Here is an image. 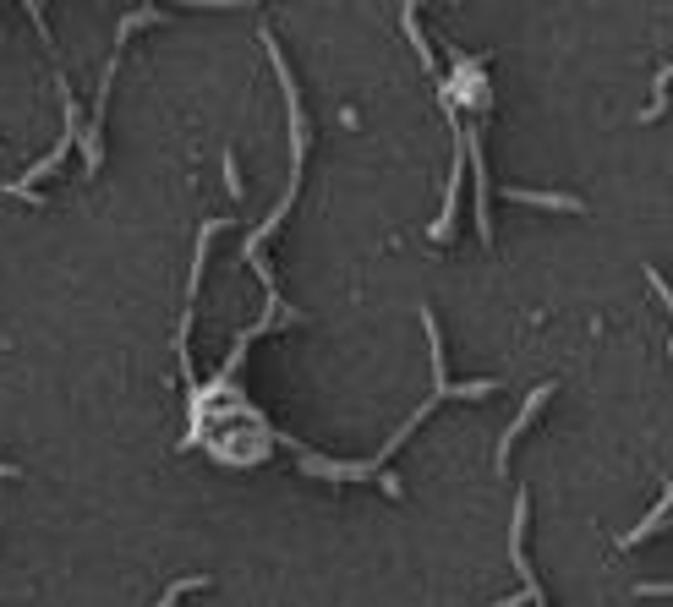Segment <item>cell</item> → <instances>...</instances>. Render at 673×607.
<instances>
[{"label":"cell","instance_id":"1","mask_svg":"<svg viewBox=\"0 0 673 607\" xmlns=\"http://www.w3.org/2000/svg\"><path fill=\"white\" fill-rule=\"evenodd\" d=\"M444 115H449V132H455V148H449V192H444V208H438V219L427 225V236H433V241H449V236H455L460 181H466V115H460L449 99H444Z\"/></svg>","mask_w":673,"mask_h":607},{"label":"cell","instance_id":"2","mask_svg":"<svg viewBox=\"0 0 673 607\" xmlns=\"http://www.w3.org/2000/svg\"><path fill=\"white\" fill-rule=\"evenodd\" d=\"M422 334H427V361H433V394H438V400H493L498 383H449V372H444V334H438L433 307H422Z\"/></svg>","mask_w":673,"mask_h":607},{"label":"cell","instance_id":"3","mask_svg":"<svg viewBox=\"0 0 673 607\" xmlns=\"http://www.w3.org/2000/svg\"><path fill=\"white\" fill-rule=\"evenodd\" d=\"M466 165H471V186H477V236L482 247H493V170L482 154V121H466Z\"/></svg>","mask_w":673,"mask_h":607},{"label":"cell","instance_id":"4","mask_svg":"<svg viewBox=\"0 0 673 607\" xmlns=\"http://www.w3.org/2000/svg\"><path fill=\"white\" fill-rule=\"evenodd\" d=\"M553 394H559V383H553V378H548V383H537V389L526 394V405H520V416H515V422L504 427V438H498V449H493V476H509V454H515V443L526 438L531 427H537V416L548 411V400H553Z\"/></svg>","mask_w":673,"mask_h":607},{"label":"cell","instance_id":"5","mask_svg":"<svg viewBox=\"0 0 673 607\" xmlns=\"http://www.w3.org/2000/svg\"><path fill=\"white\" fill-rule=\"evenodd\" d=\"M526 515H531V498L515 493V509H509V564L520 569V591H526L537 607H548V591H542L537 569H531V558H526Z\"/></svg>","mask_w":673,"mask_h":607},{"label":"cell","instance_id":"6","mask_svg":"<svg viewBox=\"0 0 673 607\" xmlns=\"http://www.w3.org/2000/svg\"><path fill=\"white\" fill-rule=\"evenodd\" d=\"M509 203H537L548 214H586V197H570V192H531V186H509Z\"/></svg>","mask_w":673,"mask_h":607},{"label":"cell","instance_id":"7","mask_svg":"<svg viewBox=\"0 0 673 607\" xmlns=\"http://www.w3.org/2000/svg\"><path fill=\"white\" fill-rule=\"evenodd\" d=\"M668 509H673V487L663 482V498L652 504V515H646L641 525H635V531H624V536H619V547H641L646 536H657V531H663V520H668Z\"/></svg>","mask_w":673,"mask_h":607},{"label":"cell","instance_id":"8","mask_svg":"<svg viewBox=\"0 0 673 607\" xmlns=\"http://www.w3.org/2000/svg\"><path fill=\"white\" fill-rule=\"evenodd\" d=\"M657 93H652V104H646V110H641V121H657V115H663L668 110V88H673V61L663 66V72H657V83H652Z\"/></svg>","mask_w":673,"mask_h":607},{"label":"cell","instance_id":"9","mask_svg":"<svg viewBox=\"0 0 673 607\" xmlns=\"http://www.w3.org/2000/svg\"><path fill=\"white\" fill-rule=\"evenodd\" d=\"M187 591H208V575H187V580H176V586H170L154 607H176L181 597H187Z\"/></svg>","mask_w":673,"mask_h":607},{"label":"cell","instance_id":"10","mask_svg":"<svg viewBox=\"0 0 673 607\" xmlns=\"http://www.w3.org/2000/svg\"><path fill=\"white\" fill-rule=\"evenodd\" d=\"M646 285L657 290V301H663V307H668V318H673V285L663 279V268H657V263H646Z\"/></svg>","mask_w":673,"mask_h":607},{"label":"cell","instance_id":"11","mask_svg":"<svg viewBox=\"0 0 673 607\" xmlns=\"http://www.w3.org/2000/svg\"><path fill=\"white\" fill-rule=\"evenodd\" d=\"M225 186H230V203H241V192H247V186H241V165H236V154H225Z\"/></svg>","mask_w":673,"mask_h":607},{"label":"cell","instance_id":"12","mask_svg":"<svg viewBox=\"0 0 673 607\" xmlns=\"http://www.w3.org/2000/svg\"><path fill=\"white\" fill-rule=\"evenodd\" d=\"M635 597H673V580H641Z\"/></svg>","mask_w":673,"mask_h":607},{"label":"cell","instance_id":"13","mask_svg":"<svg viewBox=\"0 0 673 607\" xmlns=\"http://www.w3.org/2000/svg\"><path fill=\"white\" fill-rule=\"evenodd\" d=\"M181 6H203V11H230V6H241V0H181Z\"/></svg>","mask_w":673,"mask_h":607},{"label":"cell","instance_id":"14","mask_svg":"<svg viewBox=\"0 0 673 607\" xmlns=\"http://www.w3.org/2000/svg\"><path fill=\"white\" fill-rule=\"evenodd\" d=\"M520 602H531L526 591H520V597H504V602H493V607H520Z\"/></svg>","mask_w":673,"mask_h":607},{"label":"cell","instance_id":"15","mask_svg":"<svg viewBox=\"0 0 673 607\" xmlns=\"http://www.w3.org/2000/svg\"><path fill=\"white\" fill-rule=\"evenodd\" d=\"M668 350H673V345H668Z\"/></svg>","mask_w":673,"mask_h":607},{"label":"cell","instance_id":"16","mask_svg":"<svg viewBox=\"0 0 673 607\" xmlns=\"http://www.w3.org/2000/svg\"><path fill=\"white\" fill-rule=\"evenodd\" d=\"M668 487H673V482H668Z\"/></svg>","mask_w":673,"mask_h":607}]
</instances>
